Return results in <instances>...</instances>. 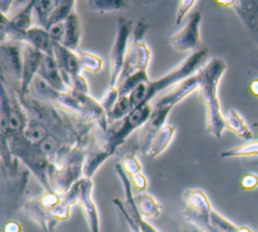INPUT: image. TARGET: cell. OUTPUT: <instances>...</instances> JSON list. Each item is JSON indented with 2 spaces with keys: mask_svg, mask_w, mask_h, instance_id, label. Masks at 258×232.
<instances>
[{
  "mask_svg": "<svg viewBox=\"0 0 258 232\" xmlns=\"http://www.w3.org/2000/svg\"><path fill=\"white\" fill-rule=\"evenodd\" d=\"M240 187L242 190L250 191L258 187V176L254 173H246L240 180Z\"/></svg>",
  "mask_w": 258,
  "mask_h": 232,
  "instance_id": "b9f144b4",
  "label": "cell"
},
{
  "mask_svg": "<svg viewBox=\"0 0 258 232\" xmlns=\"http://www.w3.org/2000/svg\"><path fill=\"white\" fill-rule=\"evenodd\" d=\"M135 202L142 218H157L160 216L162 207L150 195L141 193L135 196Z\"/></svg>",
  "mask_w": 258,
  "mask_h": 232,
  "instance_id": "cb8c5ba5",
  "label": "cell"
},
{
  "mask_svg": "<svg viewBox=\"0 0 258 232\" xmlns=\"http://www.w3.org/2000/svg\"><path fill=\"white\" fill-rule=\"evenodd\" d=\"M249 91L250 93L255 96L258 97V79H254L249 83Z\"/></svg>",
  "mask_w": 258,
  "mask_h": 232,
  "instance_id": "bcb514c9",
  "label": "cell"
},
{
  "mask_svg": "<svg viewBox=\"0 0 258 232\" xmlns=\"http://www.w3.org/2000/svg\"><path fill=\"white\" fill-rule=\"evenodd\" d=\"M27 125L26 117L15 99H11L9 116V133H22Z\"/></svg>",
  "mask_w": 258,
  "mask_h": 232,
  "instance_id": "484cf974",
  "label": "cell"
},
{
  "mask_svg": "<svg viewBox=\"0 0 258 232\" xmlns=\"http://www.w3.org/2000/svg\"><path fill=\"white\" fill-rule=\"evenodd\" d=\"M211 225L218 231V232H239L241 227H238L231 223L229 220L224 218L215 210L211 212Z\"/></svg>",
  "mask_w": 258,
  "mask_h": 232,
  "instance_id": "836d02e7",
  "label": "cell"
},
{
  "mask_svg": "<svg viewBox=\"0 0 258 232\" xmlns=\"http://www.w3.org/2000/svg\"><path fill=\"white\" fill-rule=\"evenodd\" d=\"M2 231L3 232H21L22 226L20 225V223L18 221L8 220L4 223Z\"/></svg>",
  "mask_w": 258,
  "mask_h": 232,
  "instance_id": "f6af8a7d",
  "label": "cell"
},
{
  "mask_svg": "<svg viewBox=\"0 0 258 232\" xmlns=\"http://www.w3.org/2000/svg\"><path fill=\"white\" fill-rule=\"evenodd\" d=\"M112 154L113 153L106 144L94 147L88 154H86L83 168L84 178L91 179L96 170L102 165V163L107 160Z\"/></svg>",
  "mask_w": 258,
  "mask_h": 232,
  "instance_id": "ffe728a7",
  "label": "cell"
},
{
  "mask_svg": "<svg viewBox=\"0 0 258 232\" xmlns=\"http://www.w3.org/2000/svg\"><path fill=\"white\" fill-rule=\"evenodd\" d=\"M127 6L125 1L118 0H92L88 2V7L92 11L96 12H115L123 9Z\"/></svg>",
  "mask_w": 258,
  "mask_h": 232,
  "instance_id": "1f68e13d",
  "label": "cell"
},
{
  "mask_svg": "<svg viewBox=\"0 0 258 232\" xmlns=\"http://www.w3.org/2000/svg\"><path fill=\"white\" fill-rule=\"evenodd\" d=\"M152 109L153 106H151L150 103H146L134 108L125 118L122 119L121 125L109 136L105 143L113 154L134 130L139 129L148 120Z\"/></svg>",
  "mask_w": 258,
  "mask_h": 232,
  "instance_id": "30bf717a",
  "label": "cell"
},
{
  "mask_svg": "<svg viewBox=\"0 0 258 232\" xmlns=\"http://www.w3.org/2000/svg\"><path fill=\"white\" fill-rule=\"evenodd\" d=\"M57 1H34V5H33V10L36 13V17H37V21H38V26L46 28L47 26V22L48 19L54 9V7L56 6Z\"/></svg>",
  "mask_w": 258,
  "mask_h": 232,
  "instance_id": "f546056e",
  "label": "cell"
},
{
  "mask_svg": "<svg viewBox=\"0 0 258 232\" xmlns=\"http://www.w3.org/2000/svg\"><path fill=\"white\" fill-rule=\"evenodd\" d=\"M81 37V24L76 9H74L69 17L64 21V37L62 45L72 49L77 50Z\"/></svg>",
  "mask_w": 258,
  "mask_h": 232,
  "instance_id": "7402d4cb",
  "label": "cell"
},
{
  "mask_svg": "<svg viewBox=\"0 0 258 232\" xmlns=\"http://www.w3.org/2000/svg\"><path fill=\"white\" fill-rule=\"evenodd\" d=\"M133 107L129 100L128 96L119 97L116 104L114 105L113 109L107 114L108 121H116L125 118L131 111Z\"/></svg>",
  "mask_w": 258,
  "mask_h": 232,
  "instance_id": "4dcf8cb0",
  "label": "cell"
},
{
  "mask_svg": "<svg viewBox=\"0 0 258 232\" xmlns=\"http://www.w3.org/2000/svg\"><path fill=\"white\" fill-rule=\"evenodd\" d=\"M21 134L30 143L38 145L47 137L49 133L43 124L38 122H27V125Z\"/></svg>",
  "mask_w": 258,
  "mask_h": 232,
  "instance_id": "83f0119b",
  "label": "cell"
},
{
  "mask_svg": "<svg viewBox=\"0 0 258 232\" xmlns=\"http://www.w3.org/2000/svg\"><path fill=\"white\" fill-rule=\"evenodd\" d=\"M118 99H119L118 88L110 86L108 88V90L104 93V95L102 96L99 103L102 106V108L106 111V113L108 114L113 109V107L116 104Z\"/></svg>",
  "mask_w": 258,
  "mask_h": 232,
  "instance_id": "8d00e7d4",
  "label": "cell"
},
{
  "mask_svg": "<svg viewBox=\"0 0 258 232\" xmlns=\"http://www.w3.org/2000/svg\"><path fill=\"white\" fill-rule=\"evenodd\" d=\"M120 165L128 178L141 172L142 166L133 154H126L121 158Z\"/></svg>",
  "mask_w": 258,
  "mask_h": 232,
  "instance_id": "d590c367",
  "label": "cell"
},
{
  "mask_svg": "<svg viewBox=\"0 0 258 232\" xmlns=\"http://www.w3.org/2000/svg\"><path fill=\"white\" fill-rule=\"evenodd\" d=\"M71 205L62 195L55 192H44L30 199L23 205L24 213L37 223L45 232H51L60 221H66L71 215Z\"/></svg>",
  "mask_w": 258,
  "mask_h": 232,
  "instance_id": "3957f363",
  "label": "cell"
},
{
  "mask_svg": "<svg viewBox=\"0 0 258 232\" xmlns=\"http://www.w3.org/2000/svg\"><path fill=\"white\" fill-rule=\"evenodd\" d=\"M34 1H29L27 4L11 19H8L6 15L1 14V41L4 42L5 37L9 38L11 41H23L28 29H30L32 21V11H33Z\"/></svg>",
  "mask_w": 258,
  "mask_h": 232,
  "instance_id": "8fae6325",
  "label": "cell"
},
{
  "mask_svg": "<svg viewBox=\"0 0 258 232\" xmlns=\"http://www.w3.org/2000/svg\"><path fill=\"white\" fill-rule=\"evenodd\" d=\"M185 208L182 216L185 221L202 232H218L211 225L212 206L206 194L199 189H187L182 193Z\"/></svg>",
  "mask_w": 258,
  "mask_h": 232,
  "instance_id": "8992f818",
  "label": "cell"
},
{
  "mask_svg": "<svg viewBox=\"0 0 258 232\" xmlns=\"http://www.w3.org/2000/svg\"><path fill=\"white\" fill-rule=\"evenodd\" d=\"M75 4H76L75 1H70V0H68V1H61V0L57 1V4L54 7V9H53V11H52V13H51V15L48 19L46 28H48L49 26H51L55 23L64 22L66 19L71 14V12L75 9Z\"/></svg>",
  "mask_w": 258,
  "mask_h": 232,
  "instance_id": "f1b7e54d",
  "label": "cell"
},
{
  "mask_svg": "<svg viewBox=\"0 0 258 232\" xmlns=\"http://www.w3.org/2000/svg\"><path fill=\"white\" fill-rule=\"evenodd\" d=\"M216 3L218 5H221V6H224V7H232L234 1H221V0H218V1H216Z\"/></svg>",
  "mask_w": 258,
  "mask_h": 232,
  "instance_id": "c3c4849f",
  "label": "cell"
},
{
  "mask_svg": "<svg viewBox=\"0 0 258 232\" xmlns=\"http://www.w3.org/2000/svg\"><path fill=\"white\" fill-rule=\"evenodd\" d=\"M226 128L231 130L237 136L245 140H251L253 138V133L251 129L246 124L242 116L235 110L231 109L225 116Z\"/></svg>",
  "mask_w": 258,
  "mask_h": 232,
  "instance_id": "603a6c76",
  "label": "cell"
},
{
  "mask_svg": "<svg viewBox=\"0 0 258 232\" xmlns=\"http://www.w3.org/2000/svg\"><path fill=\"white\" fill-rule=\"evenodd\" d=\"M251 155H258V140L247 142L238 147L221 152V157L223 158L244 157V156H251Z\"/></svg>",
  "mask_w": 258,
  "mask_h": 232,
  "instance_id": "d6a6232c",
  "label": "cell"
},
{
  "mask_svg": "<svg viewBox=\"0 0 258 232\" xmlns=\"http://www.w3.org/2000/svg\"><path fill=\"white\" fill-rule=\"evenodd\" d=\"M133 23L130 19L120 17L114 44L110 53V86L116 87L127 53V42L132 32Z\"/></svg>",
  "mask_w": 258,
  "mask_h": 232,
  "instance_id": "9c48e42d",
  "label": "cell"
},
{
  "mask_svg": "<svg viewBox=\"0 0 258 232\" xmlns=\"http://www.w3.org/2000/svg\"><path fill=\"white\" fill-rule=\"evenodd\" d=\"M195 90H198V78L196 74L178 83L169 93L157 99L154 102L153 106L173 107L175 104L180 102L183 98H185Z\"/></svg>",
  "mask_w": 258,
  "mask_h": 232,
  "instance_id": "ac0fdd59",
  "label": "cell"
},
{
  "mask_svg": "<svg viewBox=\"0 0 258 232\" xmlns=\"http://www.w3.org/2000/svg\"><path fill=\"white\" fill-rule=\"evenodd\" d=\"M147 28H148V24L144 20H140L138 22L136 28L134 29V39L133 40L142 41L143 36H144Z\"/></svg>",
  "mask_w": 258,
  "mask_h": 232,
  "instance_id": "ee69618b",
  "label": "cell"
},
{
  "mask_svg": "<svg viewBox=\"0 0 258 232\" xmlns=\"http://www.w3.org/2000/svg\"><path fill=\"white\" fill-rule=\"evenodd\" d=\"M174 132L175 127L173 125L167 124L161 127L153 136L150 146L146 152V155L151 158H154L158 156L161 152H163L170 143L174 135Z\"/></svg>",
  "mask_w": 258,
  "mask_h": 232,
  "instance_id": "44dd1931",
  "label": "cell"
},
{
  "mask_svg": "<svg viewBox=\"0 0 258 232\" xmlns=\"http://www.w3.org/2000/svg\"><path fill=\"white\" fill-rule=\"evenodd\" d=\"M85 157L84 151L79 146H75L64 157L49 162L48 182L53 192L63 195L84 177Z\"/></svg>",
  "mask_w": 258,
  "mask_h": 232,
  "instance_id": "277c9868",
  "label": "cell"
},
{
  "mask_svg": "<svg viewBox=\"0 0 258 232\" xmlns=\"http://www.w3.org/2000/svg\"><path fill=\"white\" fill-rule=\"evenodd\" d=\"M13 1H6V0H1L0 1V11H1V14L5 15L7 11H9L11 5H12Z\"/></svg>",
  "mask_w": 258,
  "mask_h": 232,
  "instance_id": "7dc6e473",
  "label": "cell"
},
{
  "mask_svg": "<svg viewBox=\"0 0 258 232\" xmlns=\"http://www.w3.org/2000/svg\"><path fill=\"white\" fill-rule=\"evenodd\" d=\"M171 109L172 107L170 106H153L148 120L139 128L137 142L140 150L144 154H146L155 133L164 126V122Z\"/></svg>",
  "mask_w": 258,
  "mask_h": 232,
  "instance_id": "5bb4252c",
  "label": "cell"
},
{
  "mask_svg": "<svg viewBox=\"0 0 258 232\" xmlns=\"http://www.w3.org/2000/svg\"><path fill=\"white\" fill-rule=\"evenodd\" d=\"M0 55L2 70L20 84L22 77V50H20V47L10 42L2 43Z\"/></svg>",
  "mask_w": 258,
  "mask_h": 232,
  "instance_id": "2e32d148",
  "label": "cell"
},
{
  "mask_svg": "<svg viewBox=\"0 0 258 232\" xmlns=\"http://www.w3.org/2000/svg\"><path fill=\"white\" fill-rule=\"evenodd\" d=\"M93 181L89 178H82L62 195L63 200L71 206L79 204L86 217L91 232H100V220L97 207L92 199Z\"/></svg>",
  "mask_w": 258,
  "mask_h": 232,
  "instance_id": "ba28073f",
  "label": "cell"
},
{
  "mask_svg": "<svg viewBox=\"0 0 258 232\" xmlns=\"http://www.w3.org/2000/svg\"><path fill=\"white\" fill-rule=\"evenodd\" d=\"M77 51L79 53L83 70H87L92 73H98L102 69L103 63L99 56L83 51L81 49H77Z\"/></svg>",
  "mask_w": 258,
  "mask_h": 232,
  "instance_id": "e575fe53",
  "label": "cell"
},
{
  "mask_svg": "<svg viewBox=\"0 0 258 232\" xmlns=\"http://www.w3.org/2000/svg\"><path fill=\"white\" fill-rule=\"evenodd\" d=\"M202 21V13L194 12L189 15L186 24L182 29L174 33L168 39L169 45L177 51L183 52L187 50H198L204 44L200 38V24Z\"/></svg>",
  "mask_w": 258,
  "mask_h": 232,
  "instance_id": "7c38bea8",
  "label": "cell"
},
{
  "mask_svg": "<svg viewBox=\"0 0 258 232\" xmlns=\"http://www.w3.org/2000/svg\"><path fill=\"white\" fill-rule=\"evenodd\" d=\"M195 3H196V1H192V0H180V1H178L177 13H176V19H175V23L177 25L180 24L184 15L195 5Z\"/></svg>",
  "mask_w": 258,
  "mask_h": 232,
  "instance_id": "60d3db41",
  "label": "cell"
},
{
  "mask_svg": "<svg viewBox=\"0 0 258 232\" xmlns=\"http://www.w3.org/2000/svg\"><path fill=\"white\" fill-rule=\"evenodd\" d=\"M44 53L24 43L22 48V77L20 82V97L24 98L33 80L37 76Z\"/></svg>",
  "mask_w": 258,
  "mask_h": 232,
  "instance_id": "9a60e30c",
  "label": "cell"
},
{
  "mask_svg": "<svg viewBox=\"0 0 258 232\" xmlns=\"http://www.w3.org/2000/svg\"><path fill=\"white\" fill-rule=\"evenodd\" d=\"M233 8L240 15L248 26L258 31V2H240L234 1Z\"/></svg>",
  "mask_w": 258,
  "mask_h": 232,
  "instance_id": "d4e9b609",
  "label": "cell"
},
{
  "mask_svg": "<svg viewBox=\"0 0 258 232\" xmlns=\"http://www.w3.org/2000/svg\"><path fill=\"white\" fill-rule=\"evenodd\" d=\"M227 69L221 57H213L197 72L198 90L206 108V130L216 138H221L225 129V117L222 115L217 96L219 82Z\"/></svg>",
  "mask_w": 258,
  "mask_h": 232,
  "instance_id": "6da1fadb",
  "label": "cell"
},
{
  "mask_svg": "<svg viewBox=\"0 0 258 232\" xmlns=\"http://www.w3.org/2000/svg\"><path fill=\"white\" fill-rule=\"evenodd\" d=\"M113 204L116 206V208L119 210V212L122 214V216L124 217L128 227H129V230L130 232H142L140 227L138 226V224L129 216V214L127 213L125 207H124V203L123 201H121L119 198H115L113 199Z\"/></svg>",
  "mask_w": 258,
  "mask_h": 232,
  "instance_id": "f35d334b",
  "label": "cell"
},
{
  "mask_svg": "<svg viewBox=\"0 0 258 232\" xmlns=\"http://www.w3.org/2000/svg\"><path fill=\"white\" fill-rule=\"evenodd\" d=\"M24 43L31 45L33 48L43 52L44 54L53 53L52 41L50 40L47 30L38 25L32 26L27 30L24 37Z\"/></svg>",
  "mask_w": 258,
  "mask_h": 232,
  "instance_id": "d6986e66",
  "label": "cell"
},
{
  "mask_svg": "<svg viewBox=\"0 0 258 232\" xmlns=\"http://www.w3.org/2000/svg\"><path fill=\"white\" fill-rule=\"evenodd\" d=\"M37 76L51 89L57 92H70V88L66 84L59 68L56 64L53 53L45 54L41 63Z\"/></svg>",
  "mask_w": 258,
  "mask_h": 232,
  "instance_id": "e0dca14e",
  "label": "cell"
},
{
  "mask_svg": "<svg viewBox=\"0 0 258 232\" xmlns=\"http://www.w3.org/2000/svg\"><path fill=\"white\" fill-rule=\"evenodd\" d=\"M125 209H126L127 213L129 214V216L138 224V226L140 227L142 232H157L156 229L152 225H150L147 221H145L144 218H142V216L138 212L136 205H133L130 207H125Z\"/></svg>",
  "mask_w": 258,
  "mask_h": 232,
  "instance_id": "74e56055",
  "label": "cell"
},
{
  "mask_svg": "<svg viewBox=\"0 0 258 232\" xmlns=\"http://www.w3.org/2000/svg\"><path fill=\"white\" fill-rule=\"evenodd\" d=\"M149 61L150 50L147 45L143 41L133 40L127 50L123 68L118 79V83L122 82L134 73L140 71H147Z\"/></svg>",
  "mask_w": 258,
  "mask_h": 232,
  "instance_id": "4fadbf2b",
  "label": "cell"
},
{
  "mask_svg": "<svg viewBox=\"0 0 258 232\" xmlns=\"http://www.w3.org/2000/svg\"><path fill=\"white\" fill-rule=\"evenodd\" d=\"M7 140L12 156L20 159L29 168L45 192H53L48 182L49 159L39 150L37 145L30 143L20 133H9Z\"/></svg>",
  "mask_w": 258,
  "mask_h": 232,
  "instance_id": "5b68a950",
  "label": "cell"
},
{
  "mask_svg": "<svg viewBox=\"0 0 258 232\" xmlns=\"http://www.w3.org/2000/svg\"><path fill=\"white\" fill-rule=\"evenodd\" d=\"M149 77L147 75V71H140L134 73L127 77L125 80L117 84V88L119 91V97L128 96L138 85L144 82H148Z\"/></svg>",
  "mask_w": 258,
  "mask_h": 232,
  "instance_id": "4316f807",
  "label": "cell"
},
{
  "mask_svg": "<svg viewBox=\"0 0 258 232\" xmlns=\"http://www.w3.org/2000/svg\"><path fill=\"white\" fill-rule=\"evenodd\" d=\"M52 48L56 64L70 90L87 94L88 85L81 75L83 69L78 51L55 42H52Z\"/></svg>",
  "mask_w": 258,
  "mask_h": 232,
  "instance_id": "52a82bcc",
  "label": "cell"
},
{
  "mask_svg": "<svg viewBox=\"0 0 258 232\" xmlns=\"http://www.w3.org/2000/svg\"><path fill=\"white\" fill-rule=\"evenodd\" d=\"M209 56V48L203 45L200 49L192 51L185 60L173 68L170 72L162 77L141 83L138 85L129 95V100L134 108L150 103V101L162 90L178 84L181 81L197 74V72L205 66V63Z\"/></svg>",
  "mask_w": 258,
  "mask_h": 232,
  "instance_id": "7a4b0ae2",
  "label": "cell"
},
{
  "mask_svg": "<svg viewBox=\"0 0 258 232\" xmlns=\"http://www.w3.org/2000/svg\"><path fill=\"white\" fill-rule=\"evenodd\" d=\"M131 181V184L134 185V187L138 190V191H143L146 189L147 187V180L146 178L142 175V172H139L137 175H134L132 177L129 178Z\"/></svg>",
  "mask_w": 258,
  "mask_h": 232,
  "instance_id": "7bdbcfd3",
  "label": "cell"
},
{
  "mask_svg": "<svg viewBox=\"0 0 258 232\" xmlns=\"http://www.w3.org/2000/svg\"><path fill=\"white\" fill-rule=\"evenodd\" d=\"M50 40L55 43H62L64 37V22L55 23L46 28Z\"/></svg>",
  "mask_w": 258,
  "mask_h": 232,
  "instance_id": "ab89813d",
  "label": "cell"
}]
</instances>
